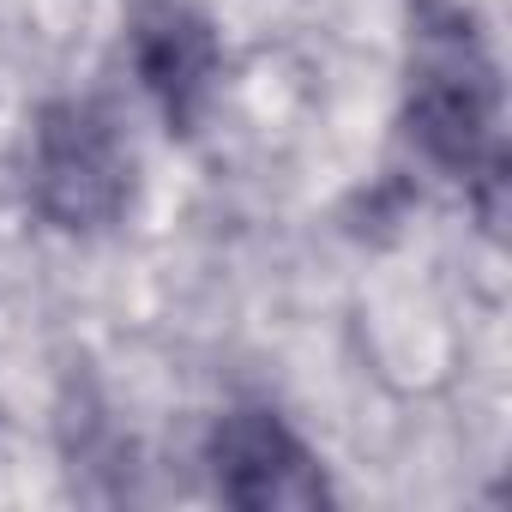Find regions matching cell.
Here are the masks:
<instances>
[{
	"label": "cell",
	"mask_w": 512,
	"mask_h": 512,
	"mask_svg": "<svg viewBox=\"0 0 512 512\" xmlns=\"http://www.w3.org/2000/svg\"><path fill=\"white\" fill-rule=\"evenodd\" d=\"M404 139L482 223L506 199V91L482 19L464 0H422L404 43Z\"/></svg>",
	"instance_id": "cell-1"
},
{
	"label": "cell",
	"mask_w": 512,
	"mask_h": 512,
	"mask_svg": "<svg viewBox=\"0 0 512 512\" xmlns=\"http://www.w3.org/2000/svg\"><path fill=\"white\" fill-rule=\"evenodd\" d=\"M25 187L49 229L61 235H103L127 223L139 193V157L121 115L97 97H55L31 121Z\"/></svg>",
	"instance_id": "cell-2"
},
{
	"label": "cell",
	"mask_w": 512,
	"mask_h": 512,
	"mask_svg": "<svg viewBox=\"0 0 512 512\" xmlns=\"http://www.w3.org/2000/svg\"><path fill=\"white\" fill-rule=\"evenodd\" d=\"M127 61L175 139H193L223 91V37L193 0H139L127 13Z\"/></svg>",
	"instance_id": "cell-3"
},
{
	"label": "cell",
	"mask_w": 512,
	"mask_h": 512,
	"mask_svg": "<svg viewBox=\"0 0 512 512\" xmlns=\"http://www.w3.org/2000/svg\"><path fill=\"white\" fill-rule=\"evenodd\" d=\"M205 464H211L217 494L229 506H247V512H272V506L308 512V506L332 500V482H326L314 446L266 404L223 410L217 428H211Z\"/></svg>",
	"instance_id": "cell-4"
}]
</instances>
